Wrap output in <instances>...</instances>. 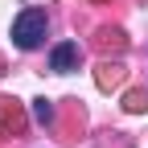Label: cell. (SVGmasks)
Returning <instances> with one entry per match:
<instances>
[{
	"label": "cell",
	"instance_id": "7a4b0ae2",
	"mask_svg": "<svg viewBox=\"0 0 148 148\" xmlns=\"http://www.w3.org/2000/svg\"><path fill=\"white\" fill-rule=\"evenodd\" d=\"M78 62H82L78 41H58V45L49 49V70H53V74H70V70H78Z\"/></svg>",
	"mask_w": 148,
	"mask_h": 148
},
{
	"label": "cell",
	"instance_id": "8992f818",
	"mask_svg": "<svg viewBox=\"0 0 148 148\" xmlns=\"http://www.w3.org/2000/svg\"><path fill=\"white\" fill-rule=\"evenodd\" d=\"M99 45H103V49H123L127 37H123L119 29H99Z\"/></svg>",
	"mask_w": 148,
	"mask_h": 148
},
{
	"label": "cell",
	"instance_id": "277c9868",
	"mask_svg": "<svg viewBox=\"0 0 148 148\" xmlns=\"http://www.w3.org/2000/svg\"><path fill=\"white\" fill-rule=\"evenodd\" d=\"M95 78H99L103 90H115V86L123 82V66H119V62H99V74H95Z\"/></svg>",
	"mask_w": 148,
	"mask_h": 148
},
{
	"label": "cell",
	"instance_id": "5b68a950",
	"mask_svg": "<svg viewBox=\"0 0 148 148\" xmlns=\"http://www.w3.org/2000/svg\"><path fill=\"white\" fill-rule=\"evenodd\" d=\"M33 119L41 123V127H49L53 119H58V111H53V103H49V99H33Z\"/></svg>",
	"mask_w": 148,
	"mask_h": 148
},
{
	"label": "cell",
	"instance_id": "3957f363",
	"mask_svg": "<svg viewBox=\"0 0 148 148\" xmlns=\"http://www.w3.org/2000/svg\"><path fill=\"white\" fill-rule=\"evenodd\" d=\"M25 127V111H21V103L16 99H0V132H21Z\"/></svg>",
	"mask_w": 148,
	"mask_h": 148
},
{
	"label": "cell",
	"instance_id": "6da1fadb",
	"mask_svg": "<svg viewBox=\"0 0 148 148\" xmlns=\"http://www.w3.org/2000/svg\"><path fill=\"white\" fill-rule=\"evenodd\" d=\"M45 29H49L45 12H41V8H25V12L12 21V41H16V49H37V45L45 41Z\"/></svg>",
	"mask_w": 148,
	"mask_h": 148
},
{
	"label": "cell",
	"instance_id": "52a82bcc",
	"mask_svg": "<svg viewBox=\"0 0 148 148\" xmlns=\"http://www.w3.org/2000/svg\"><path fill=\"white\" fill-rule=\"evenodd\" d=\"M123 107H127V111H144V107H148L144 90H127V95H123Z\"/></svg>",
	"mask_w": 148,
	"mask_h": 148
}]
</instances>
